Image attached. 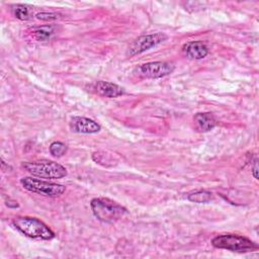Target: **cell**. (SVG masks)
I'll list each match as a JSON object with an SVG mask.
<instances>
[{
	"instance_id": "6da1fadb",
	"label": "cell",
	"mask_w": 259,
	"mask_h": 259,
	"mask_svg": "<svg viewBox=\"0 0 259 259\" xmlns=\"http://www.w3.org/2000/svg\"><path fill=\"white\" fill-rule=\"evenodd\" d=\"M12 225L23 235L32 239L51 240L55 238V233L36 218L17 217L13 219Z\"/></svg>"
},
{
	"instance_id": "7a4b0ae2",
	"label": "cell",
	"mask_w": 259,
	"mask_h": 259,
	"mask_svg": "<svg viewBox=\"0 0 259 259\" xmlns=\"http://www.w3.org/2000/svg\"><path fill=\"white\" fill-rule=\"evenodd\" d=\"M90 206L93 214L104 223H113L127 213L126 208L105 197L93 198L90 202Z\"/></svg>"
},
{
	"instance_id": "3957f363",
	"label": "cell",
	"mask_w": 259,
	"mask_h": 259,
	"mask_svg": "<svg viewBox=\"0 0 259 259\" xmlns=\"http://www.w3.org/2000/svg\"><path fill=\"white\" fill-rule=\"evenodd\" d=\"M21 166L31 175L39 178L60 179L67 175V169L54 161L39 160L33 162H23Z\"/></svg>"
},
{
	"instance_id": "277c9868",
	"label": "cell",
	"mask_w": 259,
	"mask_h": 259,
	"mask_svg": "<svg viewBox=\"0 0 259 259\" xmlns=\"http://www.w3.org/2000/svg\"><path fill=\"white\" fill-rule=\"evenodd\" d=\"M211 244L214 248L226 249L232 252L240 253L253 252L258 249V246L250 239L233 234L217 236L211 240Z\"/></svg>"
},
{
	"instance_id": "5b68a950",
	"label": "cell",
	"mask_w": 259,
	"mask_h": 259,
	"mask_svg": "<svg viewBox=\"0 0 259 259\" xmlns=\"http://www.w3.org/2000/svg\"><path fill=\"white\" fill-rule=\"evenodd\" d=\"M20 183L23 186V188H25L28 191L48 196H59L63 194L66 190V187L62 184L53 183L32 177L21 178Z\"/></svg>"
},
{
	"instance_id": "8992f818",
	"label": "cell",
	"mask_w": 259,
	"mask_h": 259,
	"mask_svg": "<svg viewBox=\"0 0 259 259\" xmlns=\"http://www.w3.org/2000/svg\"><path fill=\"white\" fill-rule=\"evenodd\" d=\"M167 37L168 36L163 32H156V33L141 35V36L137 37L128 46L127 51H126V56L134 57L136 55H139L146 51H149L152 48H155L159 44L166 40Z\"/></svg>"
},
{
	"instance_id": "52a82bcc",
	"label": "cell",
	"mask_w": 259,
	"mask_h": 259,
	"mask_svg": "<svg viewBox=\"0 0 259 259\" xmlns=\"http://www.w3.org/2000/svg\"><path fill=\"white\" fill-rule=\"evenodd\" d=\"M174 69V65L169 62H150L140 65L136 68L135 72L143 78L157 79L170 75Z\"/></svg>"
},
{
	"instance_id": "ba28073f",
	"label": "cell",
	"mask_w": 259,
	"mask_h": 259,
	"mask_svg": "<svg viewBox=\"0 0 259 259\" xmlns=\"http://www.w3.org/2000/svg\"><path fill=\"white\" fill-rule=\"evenodd\" d=\"M70 128L72 132L78 134H95L100 131L101 126L88 117L74 116L70 121Z\"/></svg>"
},
{
	"instance_id": "9c48e42d",
	"label": "cell",
	"mask_w": 259,
	"mask_h": 259,
	"mask_svg": "<svg viewBox=\"0 0 259 259\" xmlns=\"http://www.w3.org/2000/svg\"><path fill=\"white\" fill-rule=\"evenodd\" d=\"M182 51L187 58L194 59V60L203 59L208 54L207 47L202 41H198V40L186 42L183 46Z\"/></svg>"
},
{
	"instance_id": "30bf717a",
	"label": "cell",
	"mask_w": 259,
	"mask_h": 259,
	"mask_svg": "<svg viewBox=\"0 0 259 259\" xmlns=\"http://www.w3.org/2000/svg\"><path fill=\"white\" fill-rule=\"evenodd\" d=\"M95 90L99 95L107 98H115L124 93L122 87L106 81H98L95 84Z\"/></svg>"
},
{
	"instance_id": "8fae6325",
	"label": "cell",
	"mask_w": 259,
	"mask_h": 259,
	"mask_svg": "<svg viewBox=\"0 0 259 259\" xmlns=\"http://www.w3.org/2000/svg\"><path fill=\"white\" fill-rule=\"evenodd\" d=\"M193 121L197 131L205 133L217 125L215 117L209 112H198L194 115Z\"/></svg>"
},
{
	"instance_id": "7c38bea8",
	"label": "cell",
	"mask_w": 259,
	"mask_h": 259,
	"mask_svg": "<svg viewBox=\"0 0 259 259\" xmlns=\"http://www.w3.org/2000/svg\"><path fill=\"white\" fill-rule=\"evenodd\" d=\"M33 37L38 41H46L55 33V25H42L32 28Z\"/></svg>"
},
{
	"instance_id": "4fadbf2b",
	"label": "cell",
	"mask_w": 259,
	"mask_h": 259,
	"mask_svg": "<svg viewBox=\"0 0 259 259\" xmlns=\"http://www.w3.org/2000/svg\"><path fill=\"white\" fill-rule=\"evenodd\" d=\"M188 200L196 203H206L212 199V194L206 190H198L187 195Z\"/></svg>"
},
{
	"instance_id": "5bb4252c",
	"label": "cell",
	"mask_w": 259,
	"mask_h": 259,
	"mask_svg": "<svg viewBox=\"0 0 259 259\" xmlns=\"http://www.w3.org/2000/svg\"><path fill=\"white\" fill-rule=\"evenodd\" d=\"M13 15L19 20H28L31 17V12L29 7L22 4H16L12 6Z\"/></svg>"
},
{
	"instance_id": "9a60e30c",
	"label": "cell",
	"mask_w": 259,
	"mask_h": 259,
	"mask_svg": "<svg viewBox=\"0 0 259 259\" xmlns=\"http://www.w3.org/2000/svg\"><path fill=\"white\" fill-rule=\"evenodd\" d=\"M67 150H68L67 145L62 142H53L50 145V153L52 154V156H54L56 158L64 156L66 154Z\"/></svg>"
},
{
	"instance_id": "2e32d148",
	"label": "cell",
	"mask_w": 259,
	"mask_h": 259,
	"mask_svg": "<svg viewBox=\"0 0 259 259\" xmlns=\"http://www.w3.org/2000/svg\"><path fill=\"white\" fill-rule=\"evenodd\" d=\"M61 16L60 13L57 12H39L35 15V17L39 20H44V21H52V20H56L59 19Z\"/></svg>"
},
{
	"instance_id": "e0dca14e",
	"label": "cell",
	"mask_w": 259,
	"mask_h": 259,
	"mask_svg": "<svg viewBox=\"0 0 259 259\" xmlns=\"http://www.w3.org/2000/svg\"><path fill=\"white\" fill-rule=\"evenodd\" d=\"M6 205H7L8 207H13V208H16V207L19 206V204L17 203V201L12 200V199H9V198H8V200H6Z\"/></svg>"
},
{
	"instance_id": "ac0fdd59",
	"label": "cell",
	"mask_w": 259,
	"mask_h": 259,
	"mask_svg": "<svg viewBox=\"0 0 259 259\" xmlns=\"http://www.w3.org/2000/svg\"><path fill=\"white\" fill-rule=\"evenodd\" d=\"M253 176L258 179V174H257V160L254 162V167H253Z\"/></svg>"
}]
</instances>
